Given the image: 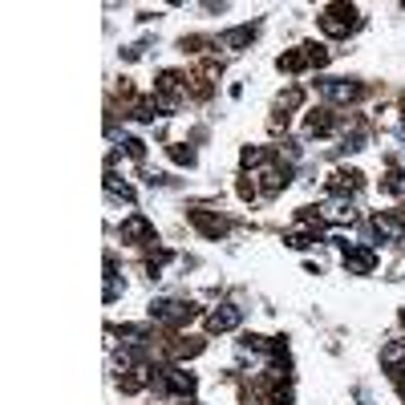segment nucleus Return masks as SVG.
I'll list each match as a JSON object with an SVG mask.
<instances>
[{
    "instance_id": "obj_1",
    "label": "nucleus",
    "mask_w": 405,
    "mask_h": 405,
    "mask_svg": "<svg viewBox=\"0 0 405 405\" xmlns=\"http://www.w3.org/2000/svg\"><path fill=\"white\" fill-rule=\"evenodd\" d=\"M239 324V308H223V312H211V329L215 333H227Z\"/></svg>"
},
{
    "instance_id": "obj_2",
    "label": "nucleus",
    "mask_w": 405,
    "mask_h": 405,
    "mask_svg": "<svg viewBox=\"0 0 405 405\" xmlns=\"http://www.w3.org/2000/svg\"><path fill=\"white\" fill-rule=\"evenodd\" d=\"M324 94L336 97V101H349V97H357V85H345V81H324Z\"/></svg>"
},
{
    "instance_id": "obj_3",
    "label": "nucleus",
    "mask_w": 405,
    "mask_h": 405,
    "mask_svg": "<svg viewBox=\"0 0 405 405\" xmlns=\"http://www.w3.org/2000/svg\"><path fill=\"white\" fill-rule=\"evenodd\" d=\"M122 235L126 239H150V223H146V219H130V223H122Z\"/></svg>"
},
{
    "instance_id": "obj_4",
    "label": "nucleus",
    "mask_w": 405,
    "mask_h": 405,
    "mask_svg": "<svg viewBox=\"0 0 405 405\" xmlns=\"http://www.w3.org/2000/svg\"><path fill=\"white\" fill-rule=\"evenodd\" d=\"M345 263L357 267V272H369V267H373V256H369V251H353V256H345Z\"/></svg>"
}]
</instances>
